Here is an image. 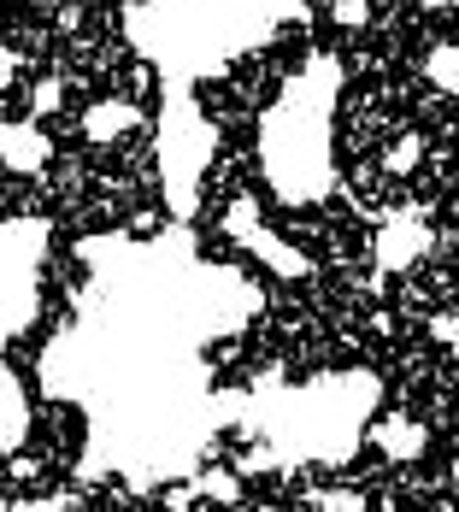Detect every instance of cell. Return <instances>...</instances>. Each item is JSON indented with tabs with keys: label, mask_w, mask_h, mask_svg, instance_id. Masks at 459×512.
Returning a JSON list of instances; mask_svg holds the SVG:
<instances>
[{
	"label": "cell",
	"mask_w": 459,
	"mask_h": 512,
	"mask_svg": "<svg viewBox=\"0 0 459 512\" xmlns=\"http://www.w3.org/2000/svg\"><path fill=\"white\" fill-rule=\"evenodd\" d=\"M418 159H424V136H418V130H407L401 142H389V154H383V171L407 177V171H418Z\"/></svg>",
	"instance_id": "8992f818"
},
{
	"label": "cell",
	"mask_w": 459,
	"mask_h": 512,
	"mask_svg": "<svg viewBox=\"0 0 459 512\" xmlns=\"http://www.w3.org/2000/svg\"><path fill=\"white\" fill-rule=\"evenodd\" d=\"M424 77H430L436 89L459 95V48H430V59H424Z\"/></svg>",
	"instance_id": "5b68a950"
},
{
	"label": "cell",
	"mask_w": 459,
	"mask_h": 512,
	"mask_svg": "<svg viewBox=\"0 0 459 512\" xmlns=\"http://www.w3.org/2000/svg\"><path fill=\"white\" fill-rule=\"evenodd\" d=\"M330 18H336L342 30H359V24L371 18V0H336V6H330Z\"/></svg>",
	"instance_id": "9c48e42d"
},
{
	"label": "cell",
	"mask_w": 459,
	"mask_h": 512,
	"mask_svg": "<svg viewBox=\"0 0 459 512\" xmlns=\"http://www.w3.org/2000/svg\"><path fill=\"white\" fill-rule=\"evenodd\" d=\"M30 106H36V118L59 112V106H65V83H59V77H42V83L30 89Z\"/></svg>",
	"instance_id": "ba28073f"
},
{
	"label": "cell",
	"mask_w": 459,
	"mask_h": 512,
	"mask_svg": "<svg viewBox=\"0 0 459 512\" xmlns=\"http://www.w3.org/2000/svg\"><path fill=\"white\" fill-rule=\"evenodd\" d=\"M371 330H377V336H395V312L377 307V312H371Z\"/></svg>",
	"instance_id": "30bf717a"
},
{
	"label": "cell",
	"mask_w": 459,
	"mask_h": 512,
	"mask_svg": "<svg viewBox=\"0 0 459 512\" xmlns=\"http://www.w3.org/2000/svg\"><path fill=\"white\" fill-rule=\"evenodd\" d=\"M142 124V112H136V101H118V95H106V101H95L83 118H77V130L95 142V148H106V142H118V136H130Z\"/></svg>",
	"instance_id": "6da1fadb"
},
{
	"label": "cell",
	"mask_w": 459,
	"mask_h": 512,
	"mask_svg": "<svg viewBox=\"0 0 459 512\" xmlns=\"http://www.w3.org/2000/svg\"><path fill=\"white\" fill-rule=\"evenodd\" d=\"M371 442H377L389 460H424L430 430H424L418 418H383V424H371Z\"/></svg>",
	"instance_id": "7a4b0ae2"
},
{
	"label": "cell",
	"mask_w": 459,
	"mask_h": 512,
	"mask_svg": "<svg viewBox=\"0 0 459 512\" xmlns=\"http://www.w3.org/2000/svg\"><path fill=\"white\" fill-rule=\"evenodd\" d=\"M195 495H206V501H224V507H236V501H242V471L206 465L201 477H195Z\"/></svg>",
	"instance_id": "277c9868"
},
{
	"label": "cell",
	"mask_w": 459,
	"mask_h": 512,
	"mask_svg": "<svg viewBox=\"0 0 459 512\" xmlns=\"http://www.w3.org/2000/svg\"><path fill=\"white\" fill-rule=\"evenodd\" d=\"M312 507L318 512H365V495H354V489H318Z\"/></svg>",
	"instance_id": "52a82bcc"
},
{
	"label": "cell",
	"mask_w": 459,
	"mask_h": 512,
	"mask_svg": "<svg viewBox=\"0 0 459 512\" xmlns=\"http://www.w3.org/2000/svg\"><path fill=\"white\" fill-rule=\"evenodd\" d=\"M259 512H277V507H259Z\"/></svg>",
	"instance_id": "7c38bea8"
},
{
	"label": "cell",
	"mask_w": 459,
	"mask_h": 512,
	"mask_svg": "<svg viewBox=\"0 0 459 512\" xmlns=\"http://www.w3.org/2000/svg\"><path fill=\"white\" fill-rule=\"evenodd\" d=\"M24 424H30V412H24V395H18V377L0 365V454H12L24 442Z\"/></svg>",
	"instance_id": "3957f363"
},
{
	"label": "cell",
	"mask_w": 459,
	"mask_h": 512,
	"mask_svg": "<svg viewBox=\"0 0 459 512\" xmlns=\"http://www.w3.org/2000/svg\"><path fill=\"white\" fill-rule=\"evenodd\" d=\"M36 6H42V12H53V6H59V0H36Z\"/></svg>",
	"instance_id": "8fae6325"
}]
</instances>
